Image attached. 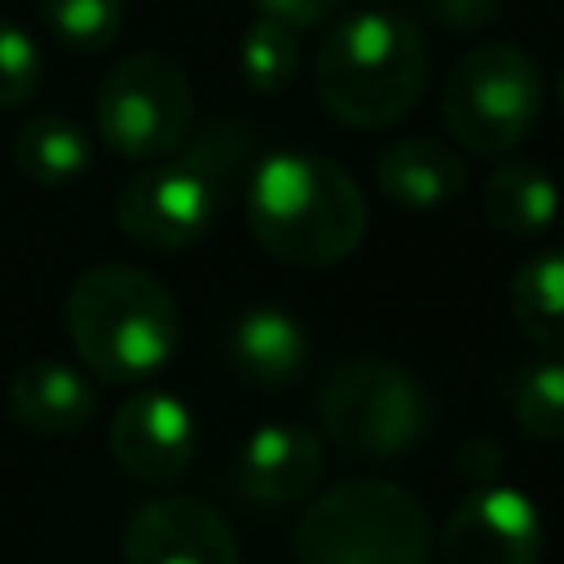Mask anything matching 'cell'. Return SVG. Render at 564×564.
Wrapping results in <instances>:
<instances>
[{"instance_id": "1", "label": "cell", "mask_w": 564, "mask_h": 564, "mask_svg": "<svg viewBox=\"0 0 564 564\" xmlns=\"http://www.w3.org/2000/svg\"><path fill=\"white\" fill-rule=\"evenodd\" d=\"M247 225L273 260L291 269H326L361 247L366 198L339 163L278 150L251 172Z\"/></svg>"}, {"instance_id": "14", "label": "cell", "mask_w": 564, "mask_h": 564, "mask_svg": "<svg viewBox=\"0 0 564 564\" xmlns=\"http://www.w3.org/2000/svg\"><path fill=\"white\" fill-rule=\"evenodd\" d=\"M225 357L247 383L286 388L291 379L304 375L308 335L286 308L260 304V308H247V313L234 317V326L225 335Z\"/></svg>"}, {"instance_id": "23", "label": "cell", "mask_w": 564, "mask_h": 564, "mask_svg": "<svg viewBox=\"0 0 564 564\" xmlns=\"http://www.w3.org/2000/svg\"><path fill=\"white\" fill-rule=\"evenodd\" d=\"M427 13L445 31H476V26H494L498 22L502 0H427Z\"/></svg>"}, {"instance_id": "3", "label": "cell", "mask_w": 564, "mask_h": 564, "mask_svg": "<svg viewBox=\"0 0 564 564\" xmlns=\"http://www.w3.org/2000/svg\"><path fill=\"white\" fill-rule=\"evenodd\" d=\"M317 101L348 128H388L427 88V44L414 22L370 9L339 18L313 62Z\"/></svg>"}, {"instance_id": "24", "label": "cell", "mask_w": 564, "mask_h": 564, "mask_svg": "<svg viewBox=\"0 0 564 564\" xmlns=\"http://www.w3.org/2000/svg\"><path fill=\"white\" fill-rule=\"evenodd\" d=\"M251 4H256V13L278 18L295 31H313V26L330 22L335 9H339V0H251Z\"/></svg>"}, {"instance_id": "18", "label": "cell", "mask_w": 564, "mask_h": 564, "mask_svg": "<svg viewBox=\"0 0 564 564\" xmlns=\"http://www.w3.org/2000/svg\"><path fill=\"white\" fill-rule=\"evenodd\" d=\"M13 163L31 185L57 189V185L79 181L93 167V141L75 119L40 115L13 132Z\"/></svg>"}, {"instance_id": "21", "label": "cell", "mask_w": 564, "mask_h": 564, "mask_svg": "<svg viewBox=\"0 0 564 564\" xmlns=\"http://www.w3.org/2000/svg\"><path fill=\"white\" fill-rule=\"evenodd\" d=\"M48 35L79 57L106 53L123 31V0H35Z\"/></svg>"}, {"instance_id": "2", "label": "cell", "mask_w": 564, "mask_h": 564, "mask_svg": "<svg viewBox=\"0 0 564 564\" xmlns=\"http://www.w3.org/2000/svg\"><path fill=\"white\" fill-rule=\"evenodd\" d=\"M66 330L75 352L106 383H145L181 339L176 295L137 264L84 269L66 295Z\"/></svg>"}, {"instance_id": "15", "label": "cell", "mask_w": 564, "mask_h": 564, "mask_svg": "<svg viewBox=\"0 0 564 564\" xmlns=\"http://www.w3.org/2000/svg\"><path fill=\"white\" fill-rule=\"evenodd\" d=\"M97 410V397L88 379L66 361H26L9 379V414L18 427L35 436H70L79 432Z\"/></svg>"}, {"instance_id": "7", "label": "cell", "mask_w": 564, "mask_h": 564, "mask_svg": "<svg viewBox=\"0 0 564 564\" xmlns=\"http://www.w3.org/2000/svg\"><path fill=\"white\" fill-rule=\"evenodd\" d=\"M542 101V66L520 44H480L463 53L441 88L449 137L480 159L511 154L538 128Z\"/></svg>"}, {"instance_id": "12", "label": "cell", "mask_w": 564, "mask_h": 564, "mask_svg": "<svg viewBox=\"0 0 564 564\" xmlns=\"http://www.w3.org/2000/svg\"><path fill=\"white\" fill-rule=\"evenodd\" d=\"M322 441L300 423H264L256 427L234 463V480L247 498L286 507L317 489L322 480Z\"/></svg>"}, {"instance_id": "5", "label": "cell", "mask_w": 564, "mask_h": 564, "mask_svg": "<svg viewBox=\"0 0 564 564\" xmlns=\"http://www.w3.org/2000/svg\"><path fill=\"white\" fill-rule=\"evenodd\" d=\"M300 564H432V524L392 480H344L317 494L295 533Z\"/></svg>"}, {"instance_id": "8", "label": "cell", "mask_w": 564, "mask_h": 564, "mask_svg": "<svg viewBox=\"0 0 564 564\" xmlns=\"http://www.w3.org/2000/svg\"><path fill=\"white\" fill-rule=\"evenodd\" d=\"M194 128V93L167 53L123 57L97 93V132L101 141L137 163L163 159L185 145Z\"/></svg>"}, {"instance_id": "17", "label": "cell", "mask_w": 564, "mask_h": 564, "mask_svg": "<svg viewBox=\"0 0 564 564\" xmlns=\"http://www.w3.org/2000/svg\"><path fill=\"white\" fill-rule=\"evenodd\" d=\"M511 322L516 330L542 348L564 357V247H546L529 256L511 278Z\"/></svg>"}, {"instance_id": "22", "label": "cell", "mask_w": 564, "mask_h": 564, "mask_svg": "<svg viewBox=\"0 0 564 564\" xmlns=\"http://www.w3.org/2000/svg\"><path fill=\"white\" fill-rule=\"evenodd\" d=\"M44 79V57L35 48V40L13 26L9 18H0V110L9 106H26L35 97Z\"/></svg>"}, {"instance_id": "13", "label": "cell", "mask_w": 564, "mask_h": 564, "mask_svg": "<svg viewBox=\"0 0 564 564\" xmlns=\"http://www.w3.org/2000/svg\"><path fill=\"white\" fill-rule=\"evenodd\" d=\"M375 185L392 207L436 212L467 189V163L432 137H405L388 145L375 163Z\"/></svg>"}, {"instance_id": "20", "label": "cell", "mask_w": 564, "mask_h": 564, "mask_svg": "<svg viewBox=\"0 0 564 564\" xmlns=\"http://www.w3.org/2000/svg\"><path fill=\"white\" fill-rule=\"evenodd\" d=\"M300 70V31L278 18H256L238 40V75L256 93H282L291 88Z\"/></svg>"}, {"instance_id": "9", "label": "cell", "mask_w": 564, "mask_h": 564, "mask_svg": "<svg viewBox=\"0 0 564 564\" xmlns=\"http://www.w3.org/2000/svg\"><path fill=\"white\" fill-rule=\"evenodd\" d=\"M542 546V511L511 485H480L441 529V564H538Z\"/></svg>"}, {"instance_id": "16", "label": "cell", "mask_w": 564, "mask_h": 564, "mask_svg": "<svg viewBox=\"0 0 564 564\" xmlns=\"http://www.w3.org/2000/svg\"><path fill=\"white\" fill-rule=\"evenodd\" d=\"M480 212L494 229L511 234V238H533L542 234L555 212H560V189L551 181V172H542L538 163H498L485 185H480Z\"/></svg>"}, {"instance_id": "19", "label": "cell", "mask_w": 564, "mask_h": 564, "mask_svg": "<svg viewBox=\"0 0 564 564\" xmlns=\"http://www.w3.org/2000/svg\"><path fill=\"white\" fill-rule=\"evenodd\" d=\"M507 405L529 436L564 445V357L546 352L538 361L516 366L507 383Z\"/></svg>"}, {"instance_id": "4", "label": "cell", "mask_w": 564, "mask_h": 564, "mask_svg": "<svg viewBox=\"0 0 564 564\" xmlns=\"http://www.w3.org/2000/svg\"><path fill=\"white\" fill-rule=\"evenodd\" d=\"M242 123H216L181 154L150 159L115 194L119 229L145 251H185L194 247L220 212L225 185L234 181L247 154Z\"/></svg>"}, {"instance_id": "11", "label": "cell", "mask_w": 564, "mask_h": 564, "mask_svg": "<svg viewBox=\"0 0 564 564\" xmlns=\"http://www.w3.org/2000/svg\"><path fill=\"white\" fill-rule=\"evenodd\" d=\"M123 564H238V538L198 498H154L123 529Z\"/></svg>"}, {"instance_id": "25", "label": "cell", "mask_w": 564, "mask_h": 564, "mask_svg": "<svg viewBox=\"0 0 564 564\" xmlns=\"http://www.w3.org/2000/svg\"><path fill=\"white\" fill-rule=\"evenodd\" d=\"M555 101H560V115H564V70H560V79H555Z\"/></svg>"}, {"instance_id": "10", "label": "cell", "mask_w": 564, "mask_h": 564, "mask_svg": "<svg viewBox=\"0 0 564 564\" xmlns=\"http://www.w3.org/2000/svg\"><path fill=\"white\" fill-rule=\"evenodd\" d=\"M198 419L163 388H137L110 423V454L137 480H172L194 463Z\"/></svg>"}, {"instance_id": "6", "label": "cell", "mask_w": 564, "mask_h": 564, "mask_svg": "<svg viewBox=\"0 0 564 564\" xmlns=\"http://www.w3.org/2000/svg\"><path fill=\"white\" fill-rule=\"evenodd\" d=\"M317 419L335 449H344L348 458L392 463L427 436L432 397L405 366L357 352L326 375L317 392Z\"/></svg>"}]
</instances>
